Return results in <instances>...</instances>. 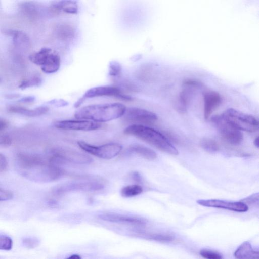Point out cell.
Listing matches in <instances>:
<instances>
[{"label": "cell", "instance_id": "obj_1", "mask_svg": "<svg viewBox=\"0 0 259 259\" xmlns=\"http://www.w3.org/2000/svg\"><path fill=\"white\" fill-rule=\"evenodd\" d=\"M16 168L23 177L35 182L47 183L61 178L65 171L42 156L34 154L19 153L16 158Z\"/></svg>", "mask_w": 259, "mask_h": 259}, {"label": "cell", "instance_id": "obj_2", "mask_svg": "<svg viewBox=\"0 0 259 259\" xmlns=\"http://www.w3.org/2000/svg\"><path fill=\"white\" fill-rule=\"evenodd\" d=\"M126 109L124 104L119 103L90 105L78 109L74 117L78 119L105 122L122 117Z\"/></svg>", "mask_w": 259, "mask_h": 259}, {"label": "cell", "instance_id": "obj_3", "mask_svg": "<svg viewBox=\"0 0 259 259\" xmlns=\"http://www.w3.org/2000/svg\"><path fill=\"white\" fill-rule=\"evenodd\" d=\"M124 134L131 135L149 144L159 150L176 155L179 152L162 134L156 130L141 124H132L123 131Z\"/></svg>", "mask_w": 259, "mask_h": 259}, {"label": "cell", "instance_id": "obj_4", "mask_svg": "<svg viewBox=\"0 0 259 259\" xmlns=\"http://www.w3.org/2000/svg\"><path fill=\"white\" fill-rule=\"evenodd\" d=\"M29 60L34 64L41 66L42 71L46 73H53L60 67V57L55 50L50 48H42L39 51L31 54Z\"/></svg>", "mask_w": 259, "mask_h": 259}, {"label": "cell", "instance_id": "obj_5", "mask_svg": "<svg viewBox=\"0 0 259 259\" xmlns=\"http://www.w3.org/2000/svg\"><path fill=\"white\" fill-rule=\"evenodd\" d=\"M222 115L229 123L241 131L252 133L258 129V121L252 115L233 108L227 109Z\"/></svg>", "mask_w": 259, "mask_h": 259}, {"label": "cell", "instance_id": "obj_6", "mask_svg": "<svg viewBox=\"0 0 259 259\" xmlns=\"http://www.w3.org/2000/svg\"><path fill=\"white\" fill-rule=\"evenodd\" d=\"M211 121L218 130L223 139L232 145H238L243 140L241 131L229 123L222 114L211 117Z\"/></svg>", "mask_w": 259, "mask_h": 259}, {"label": "cell", "instance_id": "obj_7", "mask_svg": "<svg viewBox=\"0 0 259 259\" xmlns=\"http://www.w3.org/2000/svg\"><path fill=\"white\" fill-rule=\"evenodd\" d=\"M78 146L86 152L104 159H110L118 155L121 152L122 147L115 143H107L96 146L90 144L84 141L77 142Z\"/></svg>", "mask_w": 259, "mask_h": 259}, {"label": "cell", "instance_id": "obj_8", "mask_svg": "<svg viewBox=\"0 0 259 259\" xmlns=\"http://www.w3.org/2000/svg\"><path fill=\"white\" fill-rule=\"evenodd\" d=\"M104 187L100 181H88L68 182L55 187L52 191L54 195L60 196L72 192H93L103 189Z\"/></svg>", "mask_w": 259, "mask_h": 259}, {"label": "cell", "instance_id": "obj_9", "mask_svg": "<svg viewBox=\"0 0 259 259\" xmlns=\"http://www.w3.org/2000/svg\"><path fill=\"white\" fill-rule=\"evenodd\" d=\"M113 97L125 101H131L132 98L123 93L118 88L109 85H104L94 87L90 89L74 104V107L78 108L88 98L98 97Z\"/></svg>", "mask_w": 259, "mask_h": 259}, {"label": "cell", "instance_id": "obj_10", "mask_svg": "<svg viewBox=\"0 0 259 259\" xmlns=\"http://www.w3.org/2000/svg\"><path fill=\"white\" fill-rule=\"evenodd\" d=\"M50 153L59 157L64 164L68 162L82 165L90 164L93 161L92 158L88 155L67 147L52 149Z\"/></svg>", "mask_w": 259, "mask_h": 259}, {"label": "cell", "instance_id": "obj_11", "mask_svg": "<svg viewBox=\"0 0 259 259\" xmlns=\"http://www.w3.org/2000/svg\"><path fill=\"white\" fill-rule=\"evenodd\" d=\"M54 125L61 130L81 131L96 130L102 126L100 123L85 119L59 120L55 122Z\"/></svg>", "mask_w": 259, "mask_h": 259}, {"label": "cell", "instance_id": "obj_12", "mask_svg": "<svg viewBox=\"0 0 259 259\" xmlns=\"http://www.w3.org/2000/svg\"><path fill=\"white\" fill-rule=\"evenodd\" d=\"M122 116L126 120L136 124L151 123L157 120L156 114L139 107L126 108Z\"/></svg>", "mask_w": 259, "mask_h": 259}, {"label": "cell", "instance_id": "obj_13", "mask_svg": "<svg viewBox=\"0 0 259 259\" xmlns=\"http://www.w3.org/2000/svg\"><path fill=\"white\" fill-rule=\"evenodd\" d=\"M197 202L206 207L223 208L239 212H246L248 209V206L242 201L231 202L219 199H207L199 200Z\"/></svg>", "mask_w": 259, "mask_h": 259}, {"label": "cell", "instance_id": "obj_14", "mask_svg": "<svg viewBox=\"0 0 259 259\" xmlns=\"http://www.w3.org/2000/svg\"><path fill=\"white\" fill-rule=\"evenodd\" d=\"M100 219L104 221L115 223L132 225L135 226H144L146 221L141 218L120 214L106 213L99 215Z\"/></svg>", "mask_w": 259, "mask_h": 259}, {"label": "cell", "instance_id": "obj_15", "mask_svg": "<svg viewBox=\"0 0 259 259\" xmlns=\"http://www.w3.org/2000/svg\"><path fill=\"white\" fill-rule=\"evenodd\" d=\"M203 101L204 116L205 119H208L214 110L221 104L222 98L218 92L209 91L204 93Z\"/></svg>", "mask_w": 259, "mask_h": 259}, {"label": "cell", "instance_id": "obj_16", "mask_svg": "<svg viewBox=\"0 0 259 259\" xmlns=\"http://www.w3.org/2000/svg\"><path fill=\"white\" fill-rule=\"evenodd\" d=\"M48 10L53 15L61 13L75 14L77 12L78 6L76 3L73 0H59L52 3Z\"/></svg>", "mask_w": 259, "mask_h": 259}, {"label": "cell", "instance_id": "obj_17", "mask_svg": "<svg viewBox=\"0 0 259 259\" xmlns=\"http://www.w3.org/2000/svg\"><path fill=\"white\" fill-rule=\"evenodd\" d=\"M183 85L184 89L181 92L178 102L176 104L177 111L182 113L186 111L187 107L192 98L194 90L197 89L192 86L185 84Z\"/></svg>", "mask_w": 259, "mask_h": 259}, {"label": "cell", "instance_id": "obj_18", "mask_svg": "<svg viewBox=\"0 0 259 259\" xmlns=\"http://www.w3.org/2000/svg\"><path fill=\"white\" fill-rule=\"evenodd\" d=\"M8 110L12 113L22 114L29 117H36L45 114L49 111L47 106H41L33 109H27L19 106H10Z\"/></svg>", "mask_w": 259, "mask_h": 259}, {"label": "cell", "instance_id": "obj_19", "mask_svg": "<svg viewBox=\"0 0 259 259\" xmlns=\"http://www.w3.org/2000/svg\"><path fill=\"white\" fill-rule=\"evenodd\" d=\"M234 256L239 259L258 258V251L252 248L248 241L242 243L234 252Z\"/></svg>", "mask_w": 259, "mask_h": 259}, {"label": "cell", "instance_id": "obj_20", "mask_svg": "<svg viewBox=\"0 0 259 259\" xmlns=\"http://www.w3.org/2000/svg\"><path fill=\"white\" fill-rule=\"evenodd\" d=\"M39 8L34 3L25 2L21 3L19 7L20 12L27 19L35 20L40 16Z\"/></svg>", "mask_w": 259, "mask_h": 259}, {"label": "cell", "instance_id": "obj_21", "mask_svg": "<svg viewBox=\"0 0 259 259\" xmlns=\"http://www.w3.org/2000/svg\"><path fill=\"white\" fill-rule=\"evenodd\" d=\"M130 150L131 152L148 160H154L157 157L154 151L143 145L132 144L130 147Z\"/></svg>", "mask_w": 259, "mask_h": 259}, {"label": "cell", "instance_id": "obj_22", "mask_svg": "<svg viewBox=\"0 0 259 259\" xmlns=\"http://www.w3.org/2000/svg\"><path fill=\"white\" fill-rule=\"evenodd\" d=\"M8 33L11 36L16 46L27 47L30 45L29 38L25 32L20 30H10L8 31Z\"/></svg>", "mask_w": 259, "mask_h": 259}, {"label": "cell", "instance_id": "obj_23", "mask_svg": "<svg viewBox=\"0 0 259 259\" xmlns=\"http://www.w3.org/2000/svg\"><path fill=\"white\" fill-rule=\"evenodd\" d=\"M143 188L139 185H130L124 187L121 190V195L123 197H132L140 194Z\"/></svg>", "mask_w": 259, "mask_h": 259}, {"label": "cell", "instance_id": "obj_24", "mask_svg": "<svg viewBox=\"0 0 259 259\" xmlns=\"http://www.w3.org/2000/svg\"><path fill=\"white\" fill-rule=\"evenodd\" d=\"M200 146L206 151L209 152H215L219 150V145L215 140L204 138L202 139L200 142Z\"/></svg>", "mask_w": 259, "mask_h": 259}, {"label": "cell", "instance_id": "obj_25", "mask_svg": "<svg viewBox=\"0 0 259 259\" xmlns=\"http://www.w3.org/2000/svg\"><path fill=\"white\" fill-rule=\"evenodd\" d=\"M57 34L60 39L66 40L73 35L72 28L69 25H61L57 28Z\"/></svg>", "mask_w": 259, "mask_h": 259}, {"label": "cell", "instance_id": "obj_26", "mask_svg": "<svg viewBox=\"0 0 259 259\" xmlns=\"http://www.w3.org/2000/svg\"><path fill=\"white\" fill-rule=\"evenodd\" d=\"M41 81V79L39 77L34 76L22 81L19 85V88L23 90L30 87H37L40 85Z\"/></svg>", "mask_w": 259, "mask_h": 259}, {"label": "cell", "instance_id": "obj_27", "mask_svg": "<svg viewBox=\"0 0 259 259\" xmlns=\"http://www.w3.org/2000/svg\"><path fill=\"white\" fill-rule=\"evenodd\" d=\"M13 247V240L12 238L5 234H0V250L9 251Z\"/></svg>", "mask_w": 259, "mask_h": 259}, {"label": "cell", "instance_id": "obj_28", "mask_svg": "<svg viewBox=\"0 0 259 259\" xmlns=\"http://www.w3.org/2000/svg\"><path fill=\"white\" fill-rule=\"evenodd\" d=\"M122 71L120 64L115 61L110 62L109 65V75L112 77H117L120 75Z\"/></svg>", "mask_w": 259, "mask_h": 259}, {"label": "cell", "instance_id": "obj_29", "mask_svg": "<svg viewBox=\"0 0 259 259\" xmlns=\"http://www.w3.org/2000/svg\"><path fill=\"white\" fill-rule=\"evenodd\" d=\"M148 238L159 242H171L174 238L169 234H153L148 235Z\"/></svg>", "mask_w": 259, "mask_h": 259}, {"label": "cell", "instance_id": "obj_30", "mask_svg": "<svg viewBox=\"0 0 259 259\" xmlns=\"http://www.w3.org/2000/svg\"><path fill=\"white\" fill-rule=\"evenodd\" d=\"M23 245L27 249H33L39 244V240L35 237H25L22 239Z\"/></svg>", "mask_w": 259, "mask_h": 259}, {"label": "cell", "instance_id": "obj_31", "mask_svg": "<svg viewBox=\"0 0 259 259\" xmlns=\"http://www.w3.org/2000/svg\"><path fill=\"white\" fill-rule=\"evenodd\" d=\"M200 254L201 256L208 259H221L222 258L221 255L215 251L207 249H202L200 251Z\"/></svg>", "mask_w": 259, "mask_h": 259}, {"label": "cell", "instance_id": "obj_32", "mask_svg": "<svg viewBox=\"0 0 259 259\" xmlns=\"http://www.w3.org/2000/svg\"><path fill=\"white\" fill-rule=\"evenodd\" d=\"M258 193H256L250 195L246 198H244L241 200L242 202L246 204L247 206L249 205H258Z\"/></svg>", "mask_w": 259, "mask_h": 259}, {"label": "cell", "instance_id": "obj_33", "mask_svg": "<svg viewBox=\"0 0 259 259\" xmlns=\"http://www.w3.org/2000/svg\"><path fill=\"white\" fill-rule=\"evenodd\" d=\"M14 194L13 192L0 187V201H6L13 199Z\"/></svg>", "mask_w": 259, "mask_h": 259}, {"label": "cell", "instance_id": "obj_34", "mask_svg": "<svg viewBox=\"0 0 259 259\" xmlns=\"http://www.w3.org/2000/svg\"><path fill=\"white\" fill-rule=\"evenodd\" d=\"M11 143V139L9 136L3 134H0V145L8 146L10 145Z\"/></svg>", "mask_w": 259, "mask_h": 259}, {"label": "cell", "instance_id": "obj_35", "mask_svg": "<svg viewBox=\"0 0 259 259\" xmlns=\"http://www.w3.org/2000/svg\"><path fill=\"white\" fill-rule=\"evenodd\" d=\"M8 166V161L6 157L0 153V172L7 170Z\"/></svg>", "mask_w": 259, "mask_h": 259}, {"label": "cell", "instance_id": "obj_36", "mask_svg": "<svg viewBox=\"0 0 259 259\" xmlns=\"http://www.w3.org/2000/svg\"><path fill=\"white\" fill-rule=\"evenodd\" d=\"M51 104L57 106H64L67 105V102L63 100H54L50 102Z\"/></svg>", "mask_w": 259, "mask_h": 259}, {"label": "cell", "instance_id": "obj_37", "mask_svg": "<svg viewBox=\"0 0 259 259\" xmlns=\"http://www.w3.org/2000/svg\"><path fill=\"white\" fill-rule=\"evenodd\" d=\"M9 123L5 119L0 118V131H2L8 126Z\"/></svg>", "mask_w": 259, "mask_h": 259}, {"label": "cell", "instance_id": "obj_38", "mask_svg": "<svg viewBox=\"0 0 259 259\" xmlns=\"http://www.w3.org/2000/svg\"><path fill=\"white\" fill-rule=\"evenodd\" d=\"M34 100V98L33 97H27L22 99H21V101L25 102H32Z\"/></svg>", "mask_w": 259, "mask_h": 259}, {"label": "cell", "instance_id": "obj_39", "mask_svg": "<svg viewBox=\"0 0 259 259\" xmlns=\"http://www.w3.org/2000/svg\"><path fill=\"white\" fill-rule=\"evenodd\" d=\"M259 138L258 137H257L254 140V145L255 146H256L257 148L259 147Z\"/></svg>", "mask_w": 259, "mask_h": 259}, {"label": "cell", "instance_id": "obj_40", "mask_svg": "<svg viewBox=\"0 0 259 259\" xmlns=\"http://www.w3.org/2000/svg\"><path fill=\"white\" fill-rule=\"evenodd\" d=\"M81 257L79 256V255L77 254H72L71 256H70L69 258H73V259H79Z\"/></svg>", "mask_w": 259, "mask_h": 259}]
</instances>
